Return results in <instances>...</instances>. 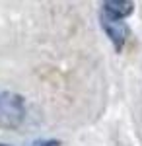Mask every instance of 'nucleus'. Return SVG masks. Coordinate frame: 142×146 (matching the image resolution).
<instances>
[{"instance_id":"1","label":"nucleus","mask_w":142,"mask_h":146,"mask_svg":"<svg viewBox=\"0 0 142 146\" xmlns=\"http://www.w3.org/2000/svg\"><path fill=\"white\" fill-rule=\"evenodd\" d=\"M25 121V100L16 92L0 94V127L18 129Z\"/></svg>"},{"instance_id":"2","label":"nucleus","mask_w":142,"mask_h":146,"mask_svg":"<svg viewBox=\"0 0 142 146\" xmlns=\"http://www.w3.org/2000/svg\"><path fill=\"white\" fill-rule=\"evenodd\" d=\"M99 22H101L103 31H105L107 37H109V41L113 43V47H115L117 51H121V49L125 47V43H127L129 35H131V27L127 25V22H125L123 18L111 16V14H107V12H101Z\"/></svg>"},{"instance_id":"3","label":"nucleus","mask_w":142,"mask_h":146,"mask_svg":"<svg viewBox=\"0 0 142 146\" xmlns=\"http://www.w3.org/2000/svg\"><path fill=\"white\" fill-rule=\"evenodd\" d=\"M134 10L132 0H103V12H107L115 18H129Z\"/></svg>"},{"instance_id":"4","label":"nucleus","mask_w":142,"mask_h":146,"mask_svg":"<svg viewBox=\"0 0 142 146\" xmlns=\"http://www.w3.org/2000/svg\"><path fill=\"white\" fill-rule=\"evenodd\" d=\"M33 146H60L56 140H37Z\"/></svg>"},{"instance_id":"5","label":"nucleus","mask_w":142,"mask_h":146,"mask_svg":"<svg viewBox=\"0 0 142 146\" xmlns=\"http://www.w3.org/2000/svg\"><path fill=\"white\" fill-rule=\"evenodd\" d=\"M0 146H8V144H0Z\"/></svg>"}]
</instances>
